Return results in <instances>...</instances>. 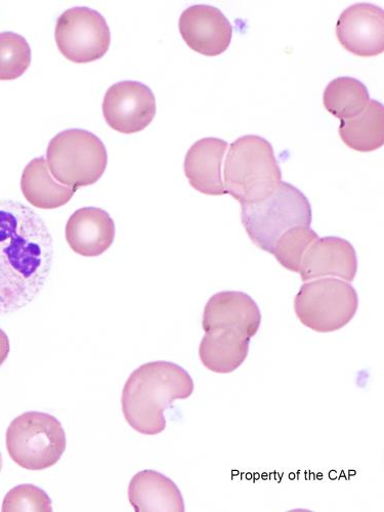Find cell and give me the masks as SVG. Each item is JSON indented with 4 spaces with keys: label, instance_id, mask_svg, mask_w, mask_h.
Segmentation results:
<instances>
[{
    "label": "cell",
    "instance_id": "6da1fadb",
    "mask_svg": "<svg viewBox=\"0 0 384 512\" xmlns=\"http://www.w3.org/2000/svg\"><path fill=\"white\" fill-rule=\"evenodd\" d=\"M50 230L30 207L0 200V317L29 306L52 271Z\"/></svg>",
    "mask_w": 384,
    "mask_h": 512
},
{
    "label": "cell",
    "instance_id": "7a4b0ae2",
    "mask_svg": "<svg viewBox=\"0 0 384 512\" xmlns=\"http://www.w3.org/2000/svg\"><path fill=\"white\" fill-rule=\"evenodd\" d=\"M194 388L191 375L175 363L144 364L125 382L121 397L124 418L142 435H159L166 428L165 409L176 400L190 398Z\"/></svg>",
    "mask_w": 384,
    "mask_h": 512
},
{
    "label": "cell",
    "instance_id": "3957f363",
    "mask_svg": "<svg viewBox=\"0 0 384 512\" xmlns=\"http://www.w3.org/2000/svg\"><path fill=\"white\" fill-rule=\"evenodd\" d=\"M225 191L240 204L268 198L282 182V173L272 145L258 136L236 140L225 163Z\"/></svg>",
    "mask_w": 384,
    "mask_h": 512
},
{
    "label": "cell",
    "instance_id": "277c9868",
    "mask_svg": "<svg viewBox=\"0 0 384 512\" xmlns=\"http://www.w3.org/2000/svg\"><path fill=\"white\" fill-rule=\"evenodd\" d=\"M241 220L252 243L273 254L278 239L286 231L311 226L312 207L300 190L281 182L268 198L241 204Z\"/></svg>",
    "mask_w": 384,
    "mask_h": 512
},
{
    "label": "cell",
    "instance_id": "5b68a950",
    "mask_svg": "<svg viewBox=\"0 0 384 512\" xmlns=\"http://www.w3.org/2000/svg\"><path fill=\"white\" fill-rule=\"evenodd\" d=\"M6 442L13 461L28 471H44L54 466L67 447L66 434L58 418L37 411L16 417L9 426Z\"/></svg>",
    "mask_w": 384,
    "mask_h": 512
},
{
    "label": "cell",
    "instance_id": "8992f818",
    "mask_svg": "<svg viewBox=\"0 0 384 512\" xmlns=\"http://www.w3.org/2000/svg\"><path fill=\"white\" fill-rule=\"evenodd\" d=\"M47 162L58 183L78 189L92 186L103 177L108 154L96 135L73 128L52 139L47 150Z\"/></svg>",
    "mask_w": 384,
    "mask_h": 512
},
{
    "label": "cell",
    "instance_id": "52a82bcc",
    "mask_svg": "<svg viewBox=\"0 0 384 512\" xmlns=\"http://www.w3.org/2000/svg\"><path fill=\"white\" fill-rule=\"evenodd\" d=\"M358 308L356 289L336 278H321L304 284L294 300L297 318L320 333L344 328L353 320Z\"/></svg>",
    "mask_w": 384,
    "mask_h": 512
},
{
    "label": "cell",
    "instance_id": "ba28073f",
    "mask_svg": "<svg viewBox=\"0 0 384 512\" xmlns=\"http://www.w3.org/2000/svg\"><path fill=\"white\" fill-rule=\"evenodd\" d=\"M55 38L61 54L77 64L102 59L111 44L105 18L89 8H72L63 13L56 25Z\"/></svg>",
    "mask_w": 384,
    "mask_h": 512
},
{
    "label": "cell",
    "instance_id": "9c48e42d",
    "mask_svg": "<svg viewBox=\"0 0 384 512\" xmlns=\"http://www.w3.org/2000/svg\"><path fill=\"white\" fill-rule=\"evenodd\" d=\"M103 114L112 130L124 135L140 133L155 117V96L141 82H118L106 93Z\"/></svg>",
    "mask_w": 384,
    "mask_h": 512
},
{
    "label": "cell",
    "instance_id": "30bf717a",
    "mask_svg": "<svg viewBox=\"0 0 384 512\" xmlns=\"http://www.w3.org/2000/svg\"><path fill=\"white\" fill-rule=\"evenodd\" d=\"M339 44L359 57H375L384 51V13L371 4H357L340 15L336 24Z\"/></svg>",
    "mask_w": 384,
    "mask_h": 512
},
{
    "label": "cell",
    "instance_id": "8fae6325",
    "mask_svg": "<svg viewBox=\"0 0 384 512\" xmlns=\"http://www.w3.org/2000/svg\"><path fill=\"white\" fill-rule=\"evenodd\" d=\"M179 27L186 44L198 54L216 57L225 53L231 45L232 25L215 7H190L182 14Z\"/></svg>",
    "mask_w": 384,
    "mask_h": 512
},
{
    "label": "cell",
    "instance_id": "7c38bea8",
    "mask_svg": "<svg viewBox=\"0 0 384 512\" xmlns=\"http://www.w3.org/2000/svg\"><path fill=\"white\" fill-rule=\"evenodd\" d=\"M261 323L259 306L248 294L238 291H224L211 296L202 319L205 333L232 330L250 339L258 333Z\"/></svg>",
    "mask_w": 384,
    "mask_h": 512
},
{
    "label": "cell",
    "instance_id": "4fadbf2b",
    "mask_svg": "<svg viewBox=\"0 0 384 512\" xmlns=\"http://www.w3.org/2000/svg\"><path fill=\"white\" fill-rule=\"evenodd\" d=\"M357 271L354 246L343 238L324 237L316 240L305 253L300 274L304 282L329 277L352 282Z\"/></svg>",
    "mask_w": 384,
    "mask_h": 512
},
{
    "label": "cell",
    "instance_id": "5bb4252c",
    "mask_svg": "<svg viewBox=\"0 0 384 512\" xmlns=\"http://www.w3.org/2000/svg\"><path fill=\"white\" fill-rule=\"evenodd\" d=\"M115 224L109 213L97 207L76 210L66 225V240L70 248L84 258H96L113 244Z\"/></svg>",
    "mask_w": 384,
    "mask_h": 512
},
{
    "label": "cell",
    "instance_id": "9a60e30c",
    "mask_svg": "<svg viewBox=\"0 0 384 512\" xmlns=\"http://www.w3.org/2000/svg\"><path fill=\"white\" fill-rule=\"evenodd\" d=\"M227 149L228 143L216 138L202 139L190 148L184 169L196 191L210 196L226 194L221 169Z\"/></svg>",
    "mask_w": 384,
    "mask_h": 512
},
{
    "label": "cell",
    "instance_id": "2e32d148",
    "mask_svg": "<svg viewBox=\"0 0 384 512\" xmlns=\"http://www.w3.org/2000/svg\"><path fill=\"white\" fill-rule=\"evenodd\" d=\"M128 500L137 512L185 511V501L178 486L152 469L134 476L128 486Z\"/></svg>",
    "mask_w": 384,
    "mask_h": 512
},
{
    "label": "cell",
    "instance_id": "e0dca14e",
    "mask_svg": "<svg viewBox=\"0 0 384 512\" xmlns=\"http://www.w3.org/2000/svg\"><path fill=\"white\" fill-rule=\"evenodd\" d=\"M250 338L232 330L207 332L201 340L199 357L210 371L228 374L237 370L246 360Z\"/></svg>",
    "mask_w": 384,
    "mask_h": 512
},
{
    "label": "cell",
    "instance_id": "ac0fdd59",
    "mask_svg": "<svg viewBox=\"0 0 384 512\" xmlns=\"http://www.w3.org/2000/svg\"><path fill=\"white\" fill-rule=\"evenodd\" d=\"M21 190L25 199L39 209H56L67 204L77 189L58 183L45 157L35 158L24 169Z\"/></svg>",
    "mask_w": 384,
    "mask_h": 512
},
{
    "label": "cell",
    "instance_id": "d6986e66",
    "mask_svg": "<svg viewBox=\"0 0 384 512\" xmlns=\"http://www.w3.org/2000/svg\"><path fill=\"white\" fill-rule=\"evenodd\" d=\"M339 136L351 149L372 152L384 143V109L382 104L370 100L366 109L358 116L341 120Z\"/></svg>",
    "mask_w": 384,
    "mask_h": 512
},
{
    "label": "cell",
    "instance_id": "ffe728a7",
    "mask_svg": "<svg viewBox=\"0 0 384 512\" xmlns=\"http://www.w3.org/2000/svg\"><path fill=\"white\" fill-rule=\"evenodd\" d=\"M324 106L340 120H348L361 114L370 102L365 85L352 77L332 80L325 89Z\"/></svg>",
    "mask_w": 384,
    "mask_h": 512
},
{
    "label": "cell",
    "instance_id": "44dd1931",
    "mask_svg": "<svg viewBox=\"0 0 384 512\" xmlns=\"http://www.w3.org/2000/svg\"><path fill=\"white\" fill-rule=\"evenodd\" d=\"M318 239L319 236L310 227L296 226L281 235L273 254L282 267L300 273L305 253Z\"/></svg>",
    "mask_w": 384,
    "mask_h": 512
},
{
    "label": "cell",
    "instance_id": "7402d4cb",
    "mask_svg": "<svg viewBox=\"0 0 384 512\" xmlns=\"http://www.w3.org/2000/svg\"><path fill=\"white\" fill-rule=\"evenodd\" d=\"M31 64V49L27 40L14 32L0 33V80L21 77Z\"/></svg>",
    "mask_w": 384,
    "mask_h": 512
},
{
    "label": "cell",
    "instance_id": "603a6c76",
    "mask_svg": "<svg viewBox=\"0 0 384 512\" xmlns=\"http://www.w3.org/2000/svg\"><path fill=\"white\" fill-rule=\"evenodd\" d=\"M3 512L42 511L52 512V500L46 491L24 484L13 488L5 497Z\"/></svg>",
    "mask_w": 384,
    "mask_h": 512
},
{
    "label": "cell",
    "instance_id": "cb8c5ba5",
    "mask_svg": "<svg viewBox=\"0 0 384 512\" xmlns=\"http://www.w3.org/2000/svg\"><path fill=\"white\" fill-rule=\"evenodd\" d=\"M10 352V339L7 333L3 329H0V367H2L3 364L6 362L10 355Z\"/></svg>",
    "mask_w": 384,
    "mask_h": 512
},
{
    "label": "cell",
    "instance_id": "d4e9b609",
    "mask_svg": "<svg viewBox=\"0 0 384 512\" xmlns=\"http://www.w3.org/2000/svg\"><path fill=\"white\" fill-rule=\"evenodd\" d=\"M3 469V456L2 453H0V472H2Z\"/></svg>",
    "mask_w": 384,
    "mask_h": 512
}]
</instances>
